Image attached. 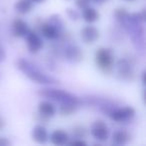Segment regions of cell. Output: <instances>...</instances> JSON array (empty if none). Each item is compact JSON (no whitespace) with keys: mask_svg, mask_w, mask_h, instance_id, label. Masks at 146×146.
Returning <instances> with one entry per match:
<instances>
[{"mask_svg":"<svg viewBox=\"0 0 146 146\" xmlns=\"http://www.w3.org/2000/svg\"><path fill=\"white\" fill-rule=\"evenodd\" d=\"M38 113L47 118H51L56 114V107L50 101H41L38 104Z\"/></svg>","mask_w":146,"mask_h":146,"instance_id":"5bb4252c","label":"cell"},{"mask_svg":"<svg viewBox=\"0 0 146 146\" xmlns=\"http://www.w3.org/2000/svg\"><path fill=\"white\" fill-rule=\"evenodd\" d=\"M135 114L136 111L132 106H125V107L115 108L114 110H112L111 113L109 114V117L113 121L122 123V122H127L131 120L135 116Z\"/></svg>","mask_w":146,"mask_h":146,"instance_id":"5b68a950","label":"cell"},{"mask_svg":"<svg viewBox=\"0 0 146 146\" xmlns=\"http://www.w3.org/2000/svg\"><path fill=\"white\" fill-rule=\"evenodd\" d=\"M40 33L48 40H55L60 37L61 32L52 24L46 21L40 24Z\"/></svg>","mask_w":146,"mask_h":146,"instance_id":"8fae6325","label":"cell"},{"mask_svg":"<svg viewBox=\"0 0 146 146\" xmlns=\"http://www.w3.org/2000/svg\"><path fill=\"white\" fill-rule=\"evenodd\" d=\"M124 1H127V2H132V1H135V0H124Z\"/></svg>","mask_w":146,"mask_h":146,"instance_id":"4dcf8cb0","label":"cell"},{"mask_svg":"<svg viewBox=\"0 0 146 146\" xmlns=\"http://www.w3.org/2000/svg\"><path fill=\"white\" fill-rule=\"evenodd\" d=\"M38 95L41 97L47 98L49 100H52L59 103H67V102H72L77 105L81 106L82 100L78 96L62 89H56V88H43L38 90Z\"/></svg>","mask_w":146,"mask_h":146,"instance_id":"7a4b0ae2","label":"cell"},{"mask_svg":"<svg viewBox=\"0 0 146 146\" xmlns=\"http://www.w3.org/2000/svg\"><path fill=\"white\" fill-rule=\"evenodd\" d=\"M29 31L28 24L22 20L21 18H15L12 22V34L14 37L17 38H22L25 37L27 32Z\"/></svg>","mask_w":146,"mask_h":146,"instance_id":"7c38bea8","label":"cell"},{"mask_svg":"<svg viewBox=\"0 0 146 146\" xmlns=\"http://www.w3.org/2000/svg\"><path fill=\"white\" fill-rule=\"evenodd\" d=\"M31 138L38 144H45L49 140V134L47 129L42 124H37L31 131Z\"/></svg>","mask_w":146,"mask_h":146,"instance_id":"30bf717a","label":"cell"},{"mask_svg":"<svg viewBox=\"0 0 146 146\" xmlns=\"http://www.w3.org/2000/svg\"><path fill=\"white\" fill-rule=\"evenodd\" d=\"M49 139L52 144L56 146L66 145L69 141V134L63 129H56L50 134Z\"/></svg>","mask_w":146,"mask_h":146,"instance_id":"4fadbf2b","label":"cell"},{"mask_svg":"<svg viewBox=\"0 0 146 146\" xmlns=\"http://www.w3.org/2000/svg\"><path fill=\"white\" fill-rule=\"evenodd\" d=\"M116 69H117V76L121 80L132 81L135 79V71L130 61L127 59L123 58L118 60L116 63Z\"/></svg>","mask_w":146,"mask_h":146,"instance_id":"277c9868","label":"cell"},{"mask_svg":"<svg viewBox=\"0 0 146 146\" xmlns=\"http://www.w3.org/2000/svg\"><path fill=\"white\" fill-rule=\"evenodd\" d=\"M90 134L96 140L104 142L109 137V128L105 121L98 119L92 123L90 127Z\"/></svg>","mask_w":146,"mask_h":146,"instance_id":"8992f818","label":"cell"},{"mask_svg":"<svg viewBox=\"0 0 146 146\" xmlns=\"http://www.w3.org/2000/svg\"><path fill=\"white\" fill-rule=\"evenodd\" d=\"M44 1H46V0H32L33 3H37V4H39V3H43Z\"/></svg>","mask_w":146,"mask_h":146,"instance_id":"f1b7e54d","label":"cell"},{"mask_svg":"<svg viewBox=\"0 0 146 146\" xmlns=\"http://www.w3.org/2000/svg\"><path fill=\"white\" fill-rule=\"evenodd\" d=\"M5 125H6V123H5V120L3 119L2 117H0V131L4 129Z\"/></svg>","mask_w":146,"mask_h":146,"instance_id":"4316f807","label":"cell"},{"mask_svg":"<svg viewBox=\"0 0 146 146\" xmlns=\"http://www.w3.org/2000/svg\"><path fill=\"white\" fill-rule=\"evenodd\" d=\"M80 36L85 44H93L100 36L99 30L93 25H86L80 31Z\"/></svg>","mask_w":146,"mask_h":146,"instance_id":"ba28073f","label":"cell"},{"mask_svg":"<svg viewBox=\"0 0 146 146\" xmlns=\"http://www.w3.org/2000/svg\"><path fill=\"white\" fill-rule=\"evenodd\" d=\"M95 63L97 67L105 74L112 73L114 69V55L110 48L100 47L95 52Z\"/></svg>","mask_w":146,"mask_h":146,"instance_id":"3957f363","label":"cell"},{"mask_svg":"<svg viewBox=\"0 0 146 146\" xmlns=\"http://www.w3.org/2000/svg\"><path fill=\"white\" fill-rule=\"evenodd\" d=\"M33 8L32 0H17L14 4V10L21 15L29 13Z\"/></svg>","mask_w":146,"mask_h":146,"instance_id":"2e32d148","label":"cell"},{"mask_svg":"<svg viewBox=\"0 0 146 146\" xmlns=\"http://www.w3.org/2000/svg\"><path fill=\"white\" fill-rule=\"evenodd\" d=\"M67 144L71 146H85L87 145V142L82 139V138H75V139L71 140V141H68Z\"/></svg>","mask_w":146,"mask_h":146,"instance_id":"603a6c76","label":"cell"},{"mask_svg":"<svg viewBox=\"0 0 146 146\" xmlns=\"http://www.w3.org/2000/svg\"><path fill=\"white\" fill-rule=\"evenodd\" d=\"M72 134L74 138H85L87 136V129L84 126L76 125L72 128Z\"/></svg>","mask_w":146,"mask_h":146,"instance_id":"ffe728a7","label":"cell"},{"mask_svg":"<svg viewBox=\"0 0 146 146\" xmlns=\"http://www.w3.org/2000/svg\"><path fill=\"white\" fill-rule=\"evenodd\" d=\"M47 21H48L50 24H52L54 27H56L60 32H62L63 28H64V21L61 18L60 15H57V14L51 15Z\"/></svg>","mask_w":146,"mask_h":146,"instance_id":"d6986e66","label":"cell"},{"mask_svg":"<svg viewBox=\"0 0 146 146\" xmlns=\"http://www.w3.org/2000/svg\"><path fill=\"white\" fill-rule=\"evenodd\" d=\"M92 1H94V2H96V3H102V2L107 1V0H92Z\"/></svg>","mask_w":146,"mask_h":146,"instance_id":"f546056e","label":"cell"},{"mask_svg":"<svg viewBox=\"0 0 146 146\" xmlns=\"http://www.w3.org/2000/svg\"><path fill=\"white\" fill-rule=\"evenodd\" d=\"M99 12L93 7L87 6L82 9V18L85 22L89 23V24L96 22L99 19Z\"/></svg>","mask_w":146,"mask_h":146,"instance_id":"e0dca14e","label":"cell"},{"mask_svg":"<svg viewBox=\"0 0 146 146\" xmlns=\"http://www.w3.org/2000/svg\"><path fill=\"white\" fill-rule=\"evenodd\" d=\"M5 58H6V52L2 47H0V63L4 61Z\"/></svg>","mask_w":146,"mask_h":146,"instance_id":"484cf974","label":"cell"},{"mask_svg":"<svg viewBox=\"0 0 146 146\" xmlns=\"http://www.w3.org/2000/svg\"><path fill=\"white\" fill-rule=\"evenodd\" d=\"M65 58L73 63H77L83 59V51L78 45L69 44L63 50Z\"/></svg>","mask_w":146,"mask_h":146,"instance_id":"9c48e42d","label":"cell"},{"mask_svg":"<svg viewBox=\"0 0 146 146\" xmlns=\"http://www.w3.org/2000/svg\"><path fill=\"white\" fill-rule=\"evenodd\" d=\"M25 40H26L27 48L30 53H37L43 48V40L40 35L33 30H30L25 35Z\"/></svg>","mask_w":146,"mask_h":146,"instance_id":"52a82bcc","label":"cell"},{"mask_svg":"<svg viewBox=\"0 0 146 146\" xmlns=\"http://www.w3.org/2000/svg\"><path fill=\"white\" fill-rule=\"evenodd\" d=\"M91 0H75V5L79 9H83L85 7L89 6Z\"/></svg>","mask_w":146,"mask_h":146,"instance_id":"cb8c5ba5","label":"cell"},{"mask_svg":"<svg viewBox=\"0 0 146 146\" xmlns=\"http://www.w3.org/2000/svg\"><path fill=\"white\" fill-rule=\"evenodd\" d=\"M11 145V142L7 138L0 137V146H9Z\"/></svg>","mask_w":146,"mask_h":146,"instance_id":"d4e9b609","label":"cell"},{"mask_svg":"<svg viewBox=\"0 0 146 146\" xmlns=\"http://www.w3.org/2000/svg\"><path fill=\"white\" fill-rule=\"evenodd\" d=\"M128 13L129 12H128L125 8H123V7H119V8L115 9V11H114V16H115L116 20H117L118 22L121 23V22H123L126 18H127Z\"/></svg>","mask_w":146,"mask_h":146,"instance_id":"44dd1931","label":"cell"},{"mask_svg":"<svg viewBox=\"0 0 146 146\" xmlns=\"http://www.w3.org/2000/svg\"><path fill=\"white\" fill-rule=\"evenodd\" d=\"M79 105L72 102H67V103H61L59 107V113L62 116H70L77 111Z\"/></svg>","mask_w":146,"mask_h":146,"instance_id":"ac0fdd59","label":"cell"},{"mask_svg":"<svg viewBox=\"0 0 146 146\" xmlns=\"http://www.w3.org/2000/svg\"><path fill=\"white\" fill-rule=\"evenodd\" d=\"M16 68L22 71L25 75L31 80L38 84L43 85H53V84H59V81L56 78L50 75H47L46 73L42 72L39 68H37L32 62L26 60L24 58H18L15 61Z\"/></svg>","mask_w":146,"mask_h":146,"instance_id":"6da1fadb","label":"cell"},{"mask_svg":"<svg viewBox=\"0 0 146 146\" xmlns=\"http://www.w3.org/2000/svg\"><path fill=\"white\" fill-rule=\"evenodd\" d=\"M141 81H142V84L145 85V71L141 73Z\"/></svg>","mask_w":146,"mask_h":146,"instance_id":"83f0119b","label":"cell"},{"mask_svg":"<svg viewBox=\"0 0 146 146\" xmlns=\"http://www.w3.org/2000/svg\"><path fill=\"white\" fill-rule=\"evenodd\" d=\"M131 140V135L129 132L125 131V130H117L113 133L112 135V143L114 145H125Z\"/></svg>","mask_w":146,"mask_h":146,"instance_id":"9a60e30c","label":"cell"},{"mask_svg":"<svg viewBox=\"0 0 146 146\" xmlns=\"http://www.w3.org/2000/svg\"><path fill=\"white\" fill-rule=\"evenodd\" d=\"M66 14L68 18H70L73 21H77L80 18V14L76 10L72 8H66Z\"/></svg>","mask_w":146,"mask_h":146,"instance_id":"7402d4cb","label":"cell"}]
</instances>
